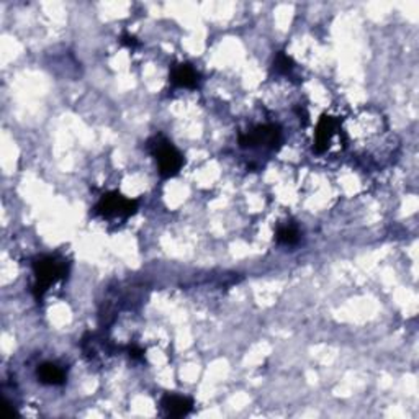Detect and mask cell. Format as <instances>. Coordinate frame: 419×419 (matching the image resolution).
Here are the masks:
<instances>
[{"label":"cell","instance_id":"cell-7","mask_svg":"<svg viewBox=\"0 0 419 419\" xmlns=\"http://www.w3.org/2000/svg\"><path fill=\"white\" fill-rule=\"evenodd\" d=\"M171 82L176 87L195 89L200 84V74L193 69L191 64H176L171 71Z\"/></svg>","mask_w":419,"mask_h":419},{"label":"cell","instance_id":"cell-2","mask_svg":"<svg viewBox=\"0 0 419 419\" xmlns=\"http://www.w3.org/2000/svg\"><path fill=\"white\" fill-rule=\"evenodd\" d=\"M148 146L154 159H156L159 172H161L162 177H174L182 171L186 159H183L181 151L162 134H156V136L149 139Z\"/></svg>","mask_w":419,"mask_h":419},{"label":"cell","instance_id":"cell-5","mask_svg":"<svg viewBox=\"0 0 419 419\" xmlns=\"http://www.w3.org/2000/svg\"><path fill=\"white\" fill-rule=\"evenodd\" d=\"M339 131V123L336 118L333 117H323L319 120L316 127V138H314V148L318 153L326 151L331 146L334 136Z\"/></svg>","mask_w":419,"mask_h":419},{"label":"cell","instance_id":"cell-3","mask_svg":"<svg viewBox=\"0 0 419 419\" xmlns=\"http://www.w3.org/2000/svg\"><path fill=\"white\" fill-rule=\"evenodd\" d=\"M138 210V203L136 200H131V198L122 195L118 192H112L107 193L101 198V202L97 203L96 212L97 214H101L102 218H128L131 214L136 213Z\"/></svg>","mask_w":419,"mask_h":419},{"label":"cell","instance_id":"cell-10","mask_svg":"<svg viewBox=\"0 0 419 419\" xmlns=\"http://www.w3.org/2000/svg\"><path fill=\"white\" fill-rule=\"evenodd\" d=\"M273 67H276L277 72L288 74L293 67H295V63H293V59L290 56H287L285 53L281 51L277 54L276 61H273Z\"/></svg>","mask_w":419,"mask_h":419},{"label":"cell","instance_id":"cell-4","mask_svg":"<svg viewBox=\"0 0 419 419\" xmlns=\"http://www.w3.org/2000/svg\"><path fill=\"white\" fill-rule=\"evenodd\" d=\"M282 133L276 124H264V127L254 128L252 131L239 136V144L243 148H257V146H267L276 148L281 143Z\"/></svg>","mask_w":419,"mask_h":419},{"label":"cell","instance_id":"cell-9","mask_svg":"<svg viewBox=\"0 0 419 419\" xmlns=\"http://www.w3.org/2000/svg\"><path fill=\"white\" fill-rule=\"evenodd\" d=\"M277 241L283 244V246H295V244L300 243V231H298L295 224H283L277 231Z\"/></svg>","mask_w":419,"mask_h":419},{"label":"cell","instance_id":"cell-11","mask_svg":"<svg viewBox=\"0 0 419 419\" xmlns=\"http://www.w3.org/2000/svg\"><path fill=\"white\" fill-rule=\"evenodd\" d=\"M120 41H122V44H124V46H128V48H134V46H138V39L133 37V34H128V33H124L122 38H120Z\"/></svg>","mask_w":419,"mask_h":419},{"label":"cell","instance_id":"cell-8","mask_svg":"<svg viewBox=\"0 0 419 419\" xmlns=\"http://www.w3.org/2000/svg\"><path fill=\"white\" fill-rule=\"evenodd\" d=\"M37 377L43 385L56 387L64 385L66 383V370L63 367H59L58 363L44 362L37 368Z\"/></svg>","mask_w":419,"mask_h":419},{"label":"cell","instance_id":"cell-6","mask_svg":"<svg viewBox=\"0 0 419 419\" xmlns=\"http://www.w3.org/2000/svg\"><path fill=\"white\" fill-rule=\"evenodd\" d=\"M164 413L171 418H183L192 411L193 401L188 397L176 395V393H166L161 400Z\"/></svg>","mask_w":419,"mask_h":419},{"label":"cell","instance_id":"cell-1","mask_svg":"<svg viewBox=\"0 0 419 419\" xmlns=\"http://www.w3.org/2000/svg\"><path fill=\"white\" fill-rule=\"evenodd\" d=\"M67 262L64 259L54 256L39 257L33 262V273H34V285L33 292L38 300L46 295L49 288H53L58 283H61L67 277Z\"/></svg>","mask_w":419,"mask_h":419}]
</instances>
